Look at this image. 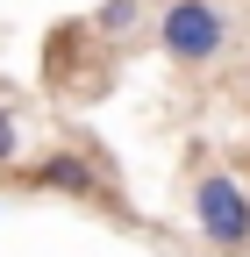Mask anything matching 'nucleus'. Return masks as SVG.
I'll return each mask as SVG.
<instances>
[{"label":"nucleus","mask_w":250,"mask_h":257,"mask_svg":"<svg viewBox=\"0 0 250 257\" xmlns=\"http://www.w3.org/2000/svg\"><path fill=\"white\" fill-rule=\"evenodd\" d=\"M136 22H143V0H100V8H93V29H100V36H129Z\"/></svg>","instance_id":"nucleus-4"},{"label":"nucleus","mask_w":250,"mask_h":257,"mask_svg":"<svg viewBox=\"0 0 250 257\" xmlns=\"http://www.w3.org/2000/svg\"><path fill=\"white\" fill-rule=\"evenodd\" d=\"M158 50L186 72H200L229 50V15L214 8V0H165L158 8Z\"/></svg>","instance_id":"nucleus-1"},{"label":"nucleus","mask_w":250,"mask_h":257,"mask_svg":"<svg viewBox=\"0 0 250 257\" xmlns=\"http://www.w3.org/2000/svg\"><path fill=\"white\" fill-rule=\"evenodd\" d=\"M22 165V136H15V114L0 107V172H15Z\"/></svg>","instance_id":"nucleus-5"},{"label":"nucleus","mask_w":250,"mask_h":257,"mask_svg":"<svg viewBox=\"0 0 250 257\" xmlns=\"http://www.w3.org/2000/svg\"><path fill=\"white\" fill-rule=\"evenodd\" d=\"M22 172V186L29 193H57V200H100V165H93L86 150H50V157H36V165H15Z\"/></svg>","instance_id":"nucleus-3"},{"label":"nucleus","mask_w":250,"mask_h":257,"mask_svg":"<svg viewBox=\"0 0 250 257\" xmlns=\"http://www.w3.org/2000/svg\"><path fill=\"white\" fill-rule=\"evenodd\" d=\"M193 229L207 236V250H222V257L250 250V186L236 172H200L193 179Z\"/></svg>","instance_id":"nucleus-2"}]
</instances>
